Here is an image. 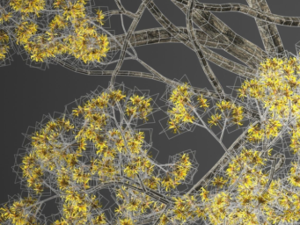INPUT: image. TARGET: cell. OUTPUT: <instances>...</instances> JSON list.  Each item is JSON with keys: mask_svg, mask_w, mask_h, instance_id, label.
<instances>
[{"mask_svg": "<svg viewBox=\"0 0 300 225\" xmlns=\"http://www.w3.org/2000/svg\"><path fill=\"white\" fill-rule=\"evenodd\" d=\"M61 39L70 52L66 63L83 70L110 63L121 49L116 38L92 19L73 24L72 32Z\"/></svg>", "mask_w": 300, "mask_h": 225, "instance_id": "obj_1", "label": "cell"}, {"mask_svg": "<svg viewBox=\"0 0 300 225\" xmlns=\"http://www.w3.org/2000/svg\"><path fill=\"white\" fill-rule=\"evenodd\" d=\"M10 35L13 39V47L16 52L19 53V50L26 44L31 41L33 38L42 34L46 30V25L35 21L34 19H22L19 24L7 28Z\"/></svg>", "mask_w": 300, "mask_h": 225, "instance_id": "obj_2", "label": "cell"}, {"mask_svg": "<svg viewBox=\"0 0 300 225\" xmlns=\"http://www.w3.org/2000/svg\"><path fill=\"white\" fill-rule=\"evenodd\" d=\"M196 94L197 89H194L190 84H185L182 82H169L163 100L166 101L167 106L194 107L193 97Z\"/></svg>", "mask_w": 300, "mask_h": 225, "instance_id": "obj_3", "label": "cell"}, {"mask_svg": "<svg viewBox=\"0 0 300 225\" xmlns=\"http://www.w3.org/2000/svg\"><path fill=\"white\" fill-rule=\"evenodd\" d=\"M231 149L234 150L247 167L265 169L274 166V161L266 158L263 147H253L238 141L237 144H235Z\"/></svg>", "mask_w": 300, "mask_h": 225, "instance_id": "obj_4", "label": "cell"}, {"mask_svg": "<svg viewBox=\"0 0 300 225\" xmlns=\"http://www.w3.org/2000/svg\"><path fill=\"white\" fill-rule=\"evenodd\" d=\"M246 168V165L241 161L234 150L231 148V150H227L225 158L219 163L215 170L221 171L230 178L231 188L238 182V179L240 178Z\"/></svg>", "mask_w": 300, "mask_h": 225, "instance_id": "obj_5", "label": "cell"}, {"mask_svg": "<svg viewBox=\"0 0 300 225\" xmlns=\"http://www.w3.org/2000/svg\"><path fill=\"white\" fill-rule=\"evenodd\" d=\"M247 120L254 122L262 120V116L259 112H254L251 109L247 104L241 102L239 100H235L234 104L226 118L225 127L238 126L240 128H242V126L244 125V122Z\"/></svg>", "mask_w": 300, "mask_h": 225, "instance_id": "obj_6", "label": "cell"}, {"mask_svg": "<svg viewBox=\"0 0 300 225\" xmlns=\"http://www.w3.org/2000/svg\"><path fill=\"white\" fill-rule=\"evenodd\" d=\"M46 30L56 39H59L72 32V23L65 18L61 11H50L46 21Z\"/></svg>", "mask_w": 300, "mask_h": 225, "instance_id": "obj_7", "label": "cell"}, {"mask_svg": "<svg viewBox=\"0 0 300 225\" xmlns=\"http://www.w3.org/2000/svg\"><path fill=\"white\" fill-rule=\"evenodd\" d=\"M262 121L265 131V142L263 145V149L265 150L275 144L279 138H281L282 134L287 127V124L277 118H269Z\"/></svg>", "mask_w": 300, "mask_h": 225, "instance_id": "obj_8", "label": "cell"}, {"mask_svg": "<svg viewBox=\"0 0 300 225\" xmlns=\"http://www.w3.org/2000/svg\"><path fill=\"white\" fill-rule=\"evenodd\" d=\"M263 170V169L247 167L244 172H242L238 182L230 189L232 192H237L242 189L258 191L260 177L262 175Z\"/></svg>", "mask_w": 300, "mask_h": 225, "instance_id": "obj_9", "label": "cell"}, {"mask_svg": "<svg viewBox=\"0 0 300 225\" xmlns=\"http://www.w3.org/2000/svg\"><path fill=\"white\" fill-rule=\"evenodd\" d=\"M92 8L79 0H71L69 6L65 11H61L66 19L72 25L85 19H92Z\"/></svg>", "mask_w": 300, "mask_h": 225, "instance_id": "obj_10", "label": "cell"}, {"mask_svg": "<svg viewBox=\"0 0 300 225\" xmlns=\"http://www.w3.org/2000/svg\"><path fill=\"white\" fill-rule=\"evenodd\" d=\"M116 121L115 118L102 112H93L84 115V125L98 132H106Z\"/></svg>", "mask_w": 300, "mask_h": 225, "instance_id": "obj_11", "label": "cell"}, {"mask_svg": "<svg viewBox=\"0 0 300 225\" xmlns=\"http://www.w3.org/2000/svg\"><path fill=\"white\" fill-rule=\"evenodd\" d=\"M239 141L243 144H249L253 147H263L265 142V131L262 120L251 123L244 134Z\"/></svg>", "mask_w": 300, "mask_h": 225, "instance_id": "obj_12", "label": "cell"}, {"mask_svg": "<svg viewBox=\"0 0 300 225\" xmlns=\"http://www.w3.org/2000/svg\"><path fill=\"white\" fill-rule=\"evenodd\" d=\"M160 165V164H159ZM160 168L170 173L177 184H191L193 182L195 173L197 169L186 167L168 163L166 165H160Z\"/></svg>", "mask_w": 300, "mask_h": 225, "instance_id": "obj_13", "label": "cell"}, {"mask_svg": "<svg viewBox=\"0 0 300 225\" xmlns=\"http://www.w3.org/2000/svg\"><path fill=\"white\" fill-rule=\"evenodd\" d=\"M119 125H120V128L122 129L124 138H125L126 144H127L130 156H132V158H136V156L147 155L148 152L138 143L137 139L135 138L134 134H133V127H135V126L132 125V124H130V123L126 122L122 116V121H121V123Z\"/></svg>", "mask_w": 300, "mask_h": 225, "instance_id": "obj_14", "label": "cell"}, {"mask_svg": "<svg viewBox=\"0 0 300 225\" xmlns=\"http://www.w3.org/2000/svg\"><path fill=\"white\" fill-rule=\"evenodd\" d=\"M51 11L50 0H24L22 11L18 14L19 20L33 19L37 13Z\"/></svg>", "mask_w": 300, "mask_h": 225, "instance_id": "obj_15", "label": "cell"}, {"mask_svg": "<svg viewBox=\"0 0 300 225\" xmlns=\"http://www.w3.org/2000/svg\"><path fill=\"white\" fill-rule=\"evenodd\" d=\"M109 102L114 108H117L122 114V108L128 100L131 90L126 89L123 84H112L106 89Z\"/></svg>", "mask_w": 300, "mask_h": 225, "instance_id": "obj_16", "label": "cell"}, {"mask_svg": "<svg viewBox=\"0 0 300 225\" xmlns=\"http://www.w3.org/2000/svg\"><path fill=\"white\" fill-rule=\"evenodd\" d=\"M157 96L158 95L149 96V94H148L146 97L142 100L140 105L138 106L137 115L135 116L134 120L132 121L131 124H133V122H134V125L138 126V122L139 121H142L143 123L152 122V121H150V118L153 119V114L157 110H159V108H156V106H156L155 100H156Z\"/></svg>", "mask_w": 300, "mask_h": 225, "instance_id": "obj_17", "label": "cell"}, {"mask_svg": "<svg viewBox=\"0 0 300 225\" xmlns=\"http://www.w3.org/2000/svg\"><path fill=\"white\" fill-rule=\"evenodd\" d=\"M105 133L108 136V138H110L111 144L116 148V150H118V152L122 158L131 156L128 153L125 138H124L122 129L120 128V125L117 122L115 123L111 128H109Z\"/></svg>", "mask_w": 300, "mask_h": 225, "instance_id": "obj_18", "label": "cell"}, {"mask_svg": "<svg viewBox=\"0 0 300 225\" xmlns=\"http://www.w3.org/2000/svg\"><path fill=\"white\" fill-rule=\"evenodd\" d=\"M160 166V165H159ZM160 195L168 201V199L181 194L178 190V184L175 182L172 175L160 168Z\"/></svg>", "mask_w": 300, "mask_h": 225, "instance_id": "obj_19", "label": "cell"}, {"mask_svg": "<svg viewBox=\"0 0 300 225\" xmlns=\"http://www.w3.org/2000/svg\"><path fill=\"white\" fill-rule=\"evenodd\" d=\"M214 193L220 191L228 190L231 188V182L227 176L224 174L221 171L215 170L209 173V175L203 179Z\"/></svg>", "mask_w": 300, "mask_h": 225, "instance_id": "obj_20", "label": "cell"}, {"mask_svg": "<svg viewBox=\"0 0 300 225\" xmlns=\"http://www.w3.org/2000/svg\"><path fill=\"white\" fill-rule=\"evenodd\" d=\"M130 188H131L132 193H134L136 195H138L141 200L144 201V204H146L148 206L150 207L151 210H152L154 215H161L162 213L166 211L169 204H165V202L157 200L150 194L145 193L144 191L137 190L136 188L132 187V186H130Z\"/></svg>", "mask_w": 300, "mask_h": 225, "instance_id": "obj_21", "label": "cell"}, {"mask_svg": "<svg viewBox=\"0 0 300 225\" xmlns=\"http://www.w3.org/2000/svg\"><path fill=\"white\" fill-rule=\"evenodd\" d=\"M233 193H234L235 202L238 206L242 207V208L258 209L259 207L257 202V195L259 194L258 191L242 189Z\"/></svg>", "mask_w": 300, "mask_h": 225, "instance_id": "obj_22", "label": "cell"}, {"mask_svg": "<svg viewBox=\"0 0 300 225\" xmlns=\"http://www.w3.org/2000/svg\"><path fill=\"white\" fill-rule=\"evenodd\" d=\"M260 214L266 222H269L270 225L281 224V211L275 208L274 205L269 204H262L258 207Z\"/></svg>", "mask_w": 300, "mask_h": 225, "instance_id": "obj_23", "label": "cell"}, {"mask_svg": "<svg viewBox=\"0 0 300 225\" xmlns=\"http://www.w3.org/2000/svg\"><path fill=\"white\" fill-rule=\"evenodd\" d=\"M109 188L110 189L113 199L115 200L116 204L122 208L124 206L128 198L131 196L128 185L115 183V184L110 186Z\"/></svg>", "mask_w": 300, "mask_h": 225, "instance_id": "obj_24", "label": "cell"}, {"mask_svg": "<svg viewBox=\"0 0 300 225\" xmlns=\"http://www.w3.org/2000/svg\"><path fill=\"white\" fill-rule=\"evenodd\" d=\"M196 152L193 150H187L181 153L176 154L175 156H170V163L180 165V166L191 167V168H198V163L195 156Z\"/></svg>", "mask_w": 300, "mask_h": 225, "instance_id": "obj_25", "label": "cell"}, {"mask_svg": "<svg viewBox=\"0 0 300 225\" xmlns=\"http://www.w3.org/2000/svg\"><path fill=\"white\" fill-rule=\"evenodd\" d=\"M162 215V214H161ZM161 215H157L150 218L136 219L130 216L125 212L117 217H113V222H116L117 225H143L149 222H155L160 218Z\"/></svg>", "mask_w": 300, "mask_h": 225, "instance_id": "obj_26", "label": "cell"}, {"mask_svg": "<svg viewBox=\"0 0 300 225\" xmlns=\"http://www.w3.org/2000/svg\"><path fill=\"white\" fill-rule=\"evenodd\" d=\"M88 95H89V97L91 98V100H93V102H94L99 112H105V114L109 115L113 118H115V112H114L115 108L110 105V102L105 98L102 97L99 94V92L97 90L88 94Z\"/></svg>", "mask_w": 300, "mask_h": 225, "instance_id": "obj_27", "label": "cell"}, {"mask_svg": "<svg viewBox=\"0 0 300 225\" xmlns=\"http://www.w3.org/2000/svg\"><path fill=\"white\" fill-rule=\"evenodd\" d=\"M121 169H122V174L124 178H128L130 181L136 182L138 184L142 185L140 177L138 175V171L130 160V156L122 158L121 161ZM143 186V185H142Z\"/></svg>", "mask_w": 300, "mask_h": 225, "instance_id": "obj_28", "label": "cell"}, {"mask_svg": "<svg viewBox=\"0 0 300 225\" xmlns=\"http://www.w3.org/2000/svg\"><path fill=\"white\" fill-rule=\"evenodd\" d=\"M66 112L72 118L74 122H77L78 125H84V115L81 107L78 105V101L75 100L72 103L66 106Z\"/></svg>", "mask_w": 300, "mask_h": 225, "instance_id": "obj_29", "label": "cell"}, {"mask_svg": "<svg viewBox=\"0 0 300 225\" xmlns=\"http://www.w3.org/2000/svg\"><path fill=\"white\" fill-rule=\"evenodd\" d=\"M195 193L197 194L198 205H208L214 194V192L211 190V188H209L206 182H202L200 188L198 190L195 191Z\"/></svg>", "mask_w": 300, "mask_h": 225, "instance_id": "obj_30", "label": "cell"}, {"mask_svg": "<svg viewBox=\"0 0 300 225\" xmlns=\"http://www.w3.org/2000/svg\"><path fill=\"white\" fill-rule=\"evenodd\" d=\"M141 182L145 190L160 194V172L157 175L146 176L141 178Z\"/></svg>", "mask_w": 300, "mask_h": 225, "instance_id": "obj_31", "label": "cell"}, {"mask_svg": "<svg viewBox=\"0 0 300 225\" xmlns=\"http://www.w3.org/2000/svg\"><path fill=\"white\" fill-rule=\"evenodd\" d=\"M235 99L228 95H223V97H219L214 100L215 104V108L220 110L221 112L225 115V117L227 118L229 112L231 111V107L233 106L235 102Z\"/></svg>", "mask_w": 300, "mask_h": 225, "instance_id": "obj_32", "label": "cell"}, {"mask_svg": "<svg viewBox=\"0 0 300 225\" xmlns=\"http://www.w3.org/2000/svg\"><path fill=\"white\" fill-rule=\"evenodd\" d=\"M226 123V117L220 110L215 108V112L209 115L208 122H207V128L212 130L213 128L219 127L221 130H224V126Z\"/></svg>", "mask_w": 300, "mask_h": 225, "instance_id": "obj_33", "label": "cell"}, {"mask_svg": "<svg viewBox=\"0 0 300 225\" xmlns=\"http://www.w3.org/2000/svg\"><path fill=\"white\" fill-rule=\"evenodd\" d=\"M275 208H277L280 211H284L285 210L292 209V202H291V197L289 194V191L287 188H284L278 196L275 199Z\"/></svg>", "mask_w": 300, "mask_h": 225, "instance_id": "obj_34", "label": "cell"}, {"mask_svg": "<svg viewBox=\"0 0 300 225\" xmlns=\"http://www.w3.org/2000/svg\"><path fill=\"white\" fill-rule=\"evenodd\" d=\"M19 23V18L15 13L8 12L5 8L1 7V19H0L1 28H11Z\"/></svg>", "mask_w": 300, "mask_h": 225, "instance_id": "obj_35", "label": "cell"}, {"mask_svg": "<svg viewBox=\"0 0 300 225\" xmlns=\"http://www.w3.org/2000/svg\"><path fill=\"white\" fill-rule=\"evenodd\" d=\"M245 208L238 206L235 204L234 206L231 209V211L229 213L227 219L225 221V225H239L241 223L242 220V216L244 214Z\"/></svg>", "mask_w": 300, "mask_h": 225, "instance_id": "obj_36", "label": "cell"}, {"mask_svg": "<svg viewBox=\"0 0 300 225\" xmlns=\"http://www.w3.org/2000/svg\"><path fill=\"white\" fill-rule=\"evenodd\" d=\"M148 94H149L148 91H141V90H138V88H135L134 90H132L130 93L128 100L126 101L125 104L138 107V106L142 102V100H144Z\"/></svg>", "mask_w": 300, "mask_h": 225, "instance_id": "obj_37", "label": "cell"}, {"mask_svg": "<svg viewBox=\"0 0 300 225\" xmlns=\"http://www.w3.org/2000/svg\"><path fill=\"white\" fill-rule=\"evenodd\" d=\"M16 50L13 45H0V63L1 66L9 64L12 60V56L15 53Z\"/></svg>", "mask_w": 300, "mask_h": 225, "instance_id": "obj_38", "label": "cell"}, {"mask_svg": "<svg viewBox=\"0 0 300 225\" xmlns=\"http://www.w3.org/2000/svg\"><path fill=\"white\" fill-rule=\"evenodd\" d=\"M112 221L108 220L105 210L91 212L89 219V225H111Z\"/></svg>", "mask_w": 300, "mask_h": 225, "instance_id": "obj_39", "label": "cell"}, {"mask_svg": "<svg viewBox=\"0 0 300 225\" xmlns=\"http://www.w3.org/2000/svg\"><path fill=\"white\" fill-rule=\"evenodd\" d=\"M284 188L300 194V172L294 175L285 176L284 178Z\"/></svg>", "mask_w": 300, "mask_h": 225, "instance_id": "obj_40", "label": "cell"}, {"mask_svg": "<svg viewBox=\"0 0 300 225\" xmlns=\"http://www.w3.org/2000/svg\"><path fill=\"white\" fill-rule=\"evenodd\" d=\"M111 13H112L111 12L106 13L103 10L92 8V19L95 24L101 27L104 25L106 20L109 19V17L111 15Z\"/></svg>", "mask_w": 300, "mask_h": 225, "instance_id": "obj_41", "label": "cell"}, {"mask_svg": "<svg viewBox=\"0 0 300 225\" xmlns=\"http://www.w3.org/2000/svg\"><path fill=\"white\" fill-rule=\"evenodd\" d=\"M1 217H0V222L1 225H7L10 222V220L12 219V214L9 210L8 204H4L1 207Z\"/></svg>", "mask_w": 300, "mask_h": 225, "instance_id": "obj_42", "label": "cell"}, {"mask_svg": "<svg viewBox=\"0 0 300 225\" xmlns=\"http://www.w3.org/2000/svg\"><path fill=\"white\" fill-rule=\"evenodd\" d=\"M51 11H65L69 6L71 0H50Z\"/></svg>", "mask_w": 300, "mask_h": 225, "instance_id": "obj_43", "label": "cell"}, {"mask_svg": "<svg viewBox=\"0 0 300 225\" xmlns=\"http://www.w3.org/2000/svg\"><path fill=\"white\" fill-rule=\"evenodd\" d=\"M0 45H13V39L9 31L6 28H1L0 31Z\"/></svg>", "mask_w": 300, "mask_h": 225, "instance_id": "obj_44", "label": "cell"}, {"mask_svg": "<svg viewBox=\"0 0 300 225\" xmlns=\"http://www.w3.org/2000/svg\"><path fill=\"white\" fill-rule=\"evenodd\" d=\"M0 2H1V7H5L7 4L9 3L10 0H0Z\"/></svg>", "mask_w": 300, "mask_h": 225, "instance_id": "obj_45", "label": "cell"}, {"mask_svg": "<svg viewBox=\"0 0 300 225\" xmlns=\"http://www.w3.org/2000/svg\"><path fill=\"white\" fill-rule=\"evenodd\" d=\"M297 59L299 61L300 63V46L299 45H297Z\"/></svg>", "mask_w": 300, "mask_h": 225, "instance_id": "obj_46", "label": "cell"}, {"mask_svg": "<svg viewBox=\"0 0 300 225\" xmlns=\"http://www.w3.org/2000/svg\"><path fill=\"white\" fill-rule=\"evenodd\" d=\"M297 160H298V164H299V167H300V152L298 154V156H297Z\"/></svg>", "mask_w": 300, "mask_h": 225, "instance_id": "obj_47", "label": "cell"}, {"mask_svg": "<svg viewBox=\"0 0 300 225\" xmlns=\"http://www.w3.org/2000/svg\"><path fill=\"white\" fill-rule=\"evenodd\" d=\"M180 225H189V224H187V223H185V224H180Z\"/></svg>", "mask_w": 300, "mask_h": 225, "instance_id": "obj_48", "label": "cell"}, {"mask_svg": "<svg viewBox=\"0 0 300 225\" xmlns=\"http://www.w3.org/2000/svg\"><path fill=\"white\" fill-rule=\"evenodd\" d=\"M222 225H225V223H224V224H222Z\"/></svg>", "mask_w": 300, "mask_h": 225, "instance_id": "obj_49", "label": "cell"}, {"mask_svg": "<svg viewBox=\"0 0 300 225\" xmlns=\"http://www.w3.org/2000/svg\"><path fill=\"white\" fill-rule=\"evenodd\" d=\"M280 225H282V224H280Z\"/></svg>", "mask_w": 300, "mask_h": 225, "instance_id": "obj_50", "label": "cell"}]
</instances>
